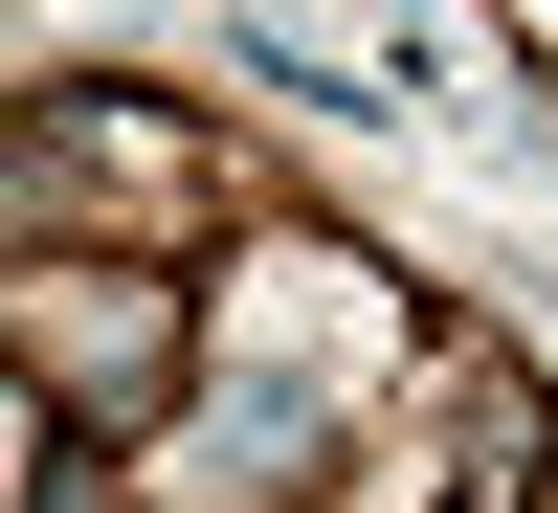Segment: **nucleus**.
Masks as SVG:
<instances>
[{
  "label": "nucleus",
  "instance_id": "f257e3e1",
  "mask_svg": "<svg viewBox=\"0 0 558 513\" xmlns=\"http://www.w3.org/2000/svg\"><path fill=\"white\" fill-rule=\"evenodd\" d=\"M45 335H68L89 380H157V291H134V268H89V291H45Z\"/></svg>",
  "mask_w": 558,
  "mask_h": 513
},
{
  "label": "nucleus",
  "instance_id": "f03ea898",
  "mask_svg": "<svg viewBox=\"0 0 558 513\" xmlns=\"http://www.w3.org/2000/svg\"><path fill=\"white\" fill-rule=\"evenodd\" d=\"M268 469H313V402H268V425H202V491H268Z\"/></svg>",
  "mask_w": 558,
  "mask_h": 513
}]
</instances>
